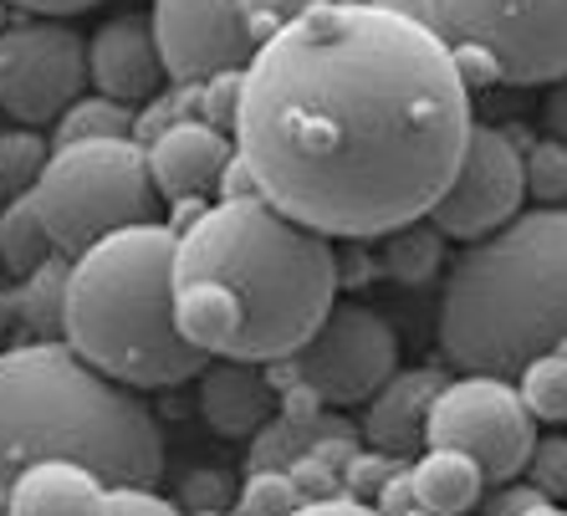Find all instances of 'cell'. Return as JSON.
Returning <instances> with one entry per match:
<instances>
[{"label":"cell","mask_w":567,"mask_h":516,"mask_svg":"<svg viewBox=\"0 0 567 516\" xmlns=\"http://www.w3.org/2000/svg\"><path fill=\"white\" fill-rule=\"evenodd\" d=\"M174 246L164 220L128 226L66 261L62 343L123 389L189 384L210 358L174 322Z\"/></svg>","instance_id":"5"},{"label":"cell","mask_w":567,"mask_h":516,"mask_svg":"<svg viewBox=\"0 0 567 516\" xmlns=\"http://www.w3.org/2000/svg\"><path fill=\"white\" fill-rule=\"evenodd\" d=\"M291 516H383L379 506L358 502V496H348V491H338V496H317V502H302Z\"/></svg>","instance_id":"31"},{"label":"cell","mask_w":567,"mask_h":516,"mask_svg":"<svg viewBox=\"0 0 567 516\" xmlns=\"http://www.w3.org/2000/svg\"><path fill=\"white\" fill-rule=\"evenodd\" d=\"M189 384H195L199 420L210 424L220 440H240V445H251L281 410V389H277V379L266 373V363L210 358Z\"/></svg>","instance_id":"15"},{"label":"cell","mask_w":567,"mask_h":516,"mask_svg":"<svg viewBox=\"0 0 567 516\" xmlns=\"http://www.w3.org/2000/svg\"><path fill=\"white\" fill-rule=\"evenodd\" d=\"M527 199V174H522V148H516L512 128H491L475 123L465 138V154L450 174L445 195L435 199V210L424 215L445 240H481L491 230H502L506 220L522 215Z\"/></svg>","instance_id":"12"},{"label":"cell","mask_w":567,"mask_h":516,"mask_svg":"<svg viewBox=\"0 0 567 516\" xmlns=\"http://www.w3.org/2000/svg\"><path fill=\"white\" fill-rule=\"evenodd\" d=\"M6 516H113V486L87 461L52 455L11 481Z\"/></svg>","instance_id":"16"},{"label":"cell","mask_w":567,"mask_h":516,"mask_svg":"<svg viewBox=\"0 0 567 516\" xmlns=\"http://www.w3.org/2000/svg\"><path fill=\"white\" fill-rule=\"evenodd\" d=\"M271 369H281L287 384L317 394L328 410H358L399 373V338L369 302L338 297L328 307V318L312 328V338Z\"/></svg>","instance_id":"9"},{"label":"cell","mask_w":567,"mask_h":516,"mask_svg":"<svg viewBox=\"0 0 567 516\" xmlns=\"http://www.w3.org/2000/svg\"><path fill=\"white\" fill-rule=\"evenodd\" d=\"M52 256H56V246H52V236H47V226H41L31 195L6 199V205H0V271L27 281L31 271H41Z\"/></svg>","instance_id":"19"},{"label":"cell","mask_w":567,"mask_h":516,"mask_svg":"<svg viewBox=\"0 0 567 516\" xmlns=\"http://www.w3.org/2000/svg\"><path fill=\"white\" fill-rule=\"evenodd\" d=\"M148 179L164 205H210L220 199V179L236 164V133L210 123H174L144 144Z\"/></svg>","instance_id":"14"},{"label":"cell","mask_w":567,"mask_h":516,"mask_svg":"<svg viewBox=\"0 0 567 516\" xmlns=\"http://www.w3.org/2000/svg\"><path fill=\"white\" fill-rule=\"evenodd\" d=\"M133 123L138 113L103 93H82L78 103L66 107L62 118L52 123V148L62 144H97V138H133Z\"/></svg>","instance_id":"20"},{"label":"cell","mask_w":567,"mask_h":516,"mask_svg":"<svg viewBox=\"0 0 567 516\" xmlns=\"http://www.w3.org/2000/svg\"><path fill=\"white\" fill-rule=\"evenodd\" d=\"M0 6H16L27 16H78V11H93V6H107V0H0Z\"/></svg>","instance_id":"32"},{"label":"cell","mask_w":567,"mask_h":516,"mask_svg":"<svg viewBox=\"0 0 567 516\" xmlns=\"http://www.w3.org/2000/svg\"><path fill=\"white\" fill-rule=\"evenodd\" d=\"M450 373L440 369H399L379 394L363 404V424H358V435L363 445L373 451H389V455H410L424 445V420H430V404H435L440 384H445Z\"/></svg>","instance_id":"17"},{"label":"cell","mask_w":567,"mask_h":516,"mask_svg":"<svg viewBox=\"0 0 567 516\" xmlns=\"http://www.w3.org/2000/svg\"><path fill=\"white\" fill-rule=\"evenodd\" d=\"M41 226L56 256H82L113 230L158 220V189L148 179V154L138 138H97L62 144L31 189Z\"/></svg>","instance_id":"6"},{"label":"cell","mask_w":567,"mask_h":516,"mask_svg":"<svg viewBox=\"0 0 567 516\" xmlns=\"http://www.w3.org/2000/svg\"><path fill=\"white\" fill-rule=\"evenodd\" d=\"M557 353H563V358H567V338H563V343H557Z\"/></svg>","instance_id":"35"},{"label":"cell","mask_w":567,"mask_h":516,"mask_svg":"<svg viewBox=\"0 0 567 516\" xmlns=\"http://www.w3.org/2000/svg\"><path fill=\"white\" fill-rule=\"evenodd\" d=\"M87 93V41L56 21L27 16L0 27V113L27 128H52Z\"/></svg>","instance_id":"11"},{"label":"cell","mask_w":567,"mask_h":516,"mask_svg":"<svg viewBox=\"0 0 567 516\" xmlns=\"http://www.w3.org/2000/svg\"><path fill=\"white\" fill-rule=\"evenodd\" d=\"M424 445L440 451H465L491 486L522 481L537 445V420L522 404L512 379L496 373H455L445 379L424 420Z\"/></svg>","instance_id":"10"},{"label":"cell","mask_w":567,"mask_h":516,"mask_svg":"<svg viewBox=\"0 0 567 516\" xmlns=\"http://www.w3.org/2000/svg\"><path fill=\"white\" fill-rule=\"evenodd\" d=\"M343 291L328 236L266 195L210 199L174 246V322L205 358L281 363Z\"/></svg>","instance_id":"2"},{"label":"cell","mask_w":567,"mask_h":516,"mask_svg":"<svg viewBox=\"0 0 567 516\" xmlns=\"http://www.w3.org/2000/svg\"><path fill=\"white\" fill-rule=\"evenodd\" d=\"M52 455L87 461L107 486H154L164 430L138 389L87 369L56 338L0 348V516L11 481Z\"/></svg>","instance_id":"3"},{"label":"cell","mask_w":567,"mask_h":516,"mask_svg":"<svg viewBox=\"0 0 567 516\" xmlns=\"http://www.w3.org/2000/svg\"><path fill=\"white\" fill-rule=\"evenodd\" d=\"M542 123H547L553 138H563L567 144V78L553 82V93H547V103H542Z\"/></svg>","instance_id":"33"},{"label":"cell","mask_w":567,"mask_h":516,"mask_svg":"<svg viewBox=\"0 0 567 516\" xmlns=\"http://www.w3.org/2000/svg\"><path fill=\"white\" fill-rule=\"evenodd\" d=\"M113 516H185L179 502H164L154 486H113Z\"/></svg>","instance_id":"28"},{"label":"cell","mask_w":567,"mask_h":516,"mask_svg":"<svg viewBox=\"0 0 567 516\" xmlns=\"http://www.w3.org/2000/svg\"><path fill=\"white\" fill-rule=\"evenodd\" d=\"M302 502L307 496L291 481V471H246L236 502H230V516H291Z\"/></svg>","instance_id":"24"},{"label":"cell","mask_w":567,"mask_h":516,"mask_svg":"<svg viewBox=\"0 0 567 516\" xmlns=\"http://www.w3.org/2000/svg\"><path fill=\"white\" fill-rule=\"evenodd\" d=\"M471 128V78L394 0H317L240 72L236 148L256 189L328 240L424 220Z\"/></svg>","instance_id":"1"},{"label":"cell","mask_w":567,"mask_h":516,"mask_svg":"<svg viewBox=\"0 0 567 516\" xmlns=\"http://www.w3.org/2000/svg\"><path fill=\"white\" fill-rule=\"evenodd\" d=\"M522 174H527V195L537 205H567V144L563 138H532L522 148Z\"/></svg>","instance_id":"25"},{"label":"cell","mask_w":567,"mask_h":516,"mask_svg":"<svg viewBox=\"0 0 567 516\" xmlns=\"http://www.w3.org/2000/svg\"><path fill=\"white\" fill-rule=\"evenodd\" d=\"M522 476H527L547 502H567V435H537Z\"/></svg>","instance_id":"26"},{"label":"cell","mask_w":567,"mask_h":516,"mask_svg":"<svg viewBox=\"0 0 567 516\" xmlns=\"http://www.w3.org/2000/svg\"><path fill=\"white\" fill-rule=\"evenodd\" d=\"M465 78L553 87L567 78V0H414Z\"/></svg>","instance_id":"7"},{"label":"cell","mask_w":567,"mask_h":516,"mask_svg":"<svg viewBox=\"0 0 567 516\" xmlns=\"http://www.w3.org/2000/svg\"><path fill=\"white\" fill-rule=\"evenodd\" d=\"M512 384H516V394H522V404L532 410L537 424H567V358L557 353V348L553 353H542V358H532Z\"/></svg>","instance_id":"22"},{"label":"cell","mask_w":567,"mask_h":516,"mask_svg":"<svg viewBox=\"0 0 567 516\" xmlns=\"http://www.w3.org/2000/svg\"><path fill=\"white\" fill-rule=\"evenodd\" d=\"M47 159H52V138L41 128H27V123L0 128V205L31 195Z\"/></svg>","instance_id":"21"},{"label":"cell","mask_w":567,"mask_h":516,"mask_svg":"<svg viewBox=\"0 0 567 516\" xmlns=\"http://www.w3.org/2000/svg\"><path fill=\"white\" fill-rule=\"evenodd\" d=\"M87 87L133 107V113H144L169 87V72H164V52H158L148 11L107 16L103 27L87 37Z\"/></svg>","instance_id":"13"},{"label":"cell","mask_w":567,"mask_h":516,"mask_svg":"<svg viewBox=\"0 0 567 516\" xmlns=\"http://www.w3.org/2000/svg\"><path fill=\"white\" fill-rule=\"evenodd\" d=\"M522 516H567V506H557V502H542V506H532V512H522Z\"/></svg>","instance_id":"34"},{"label":"cell","mask_w":567,"mask_h":516,"mask_svg":"<svg viewBox=\"0 0 567 516\" xmlns=\"http://www.w3.org/2000/svg\"><path fill=\"white\" fill-rule=\"evenodd\" d=\"M383 240H389L383 271L399 281H424L440 266V251H445V236H440L430 220H414V226L394 230V236H383Z\"/></svg>","instance_id":"23"},{"label":"cell","mask_w":567,"mask_h":516,"mask_svg":"<svg viewBox=\"0 0 567 516\" xmlns=\"http://www.w3.org/2000/svg\"><path fill=\"white\" fill-rule=\"evenodd\" d=\"M542 502H547V496H542L532 481H522V486H516V481H506V486L486 502V512L491 516H522V512H532V506H542Z\"/></svg>","instance_id":"29"},{"label":"cell","mask_w":567,"mask_h":516,"mask_svg":"<svg viewBox=\"0 0 567 516\" xmlns=\"http://www.w3.org/2000/svg\"><path fill=\"white\" fill-rule=\"evenodd\" d=\"M317 0H154V37L169 82L246 72Z\"/></svg>","instance_id":"8"},{"label":"cell","mask_w":567,"mask_h":516,"mask_svg":"<svg viewBox=\"0 0 567 516\" xmlns=\"http://www.w3.org/2000/svg\"><path fill=\"white\" fill-rule=\"evenodd\" d=\"M399 465H404V455H389V451H373V445H358L353 461L343 465V491L348 496H358V502H369L383 491V481L394 476Z\"/></svg>","instance_id":"27"},{"label":"cell","mask_w":567,"mask_h":516,"mask_svg":"<svg viewBox=\"0 0 567 516\" xmlns=\"http://www.w3.org/2000/svg\"><path fill=\"white\" fill-rule=\"evenodd\" d=\"M414 481V502L430 516H471L475 506L486 502V471L471 461L465 451H440L424 445V455L410 465Z\"/></svg>","instance_id":"18"},{"label":"cell","mask_w":567,"mask_h":516,"mask_svg":"<svg viewBox=\"0 0 567 516\" xmlns=\"http://www.w3.org/2000/svg\"><path fill=\"white\" fill-rule=\"evenodd\" d=\"M373 506H379L383 516H404V512H410V506H420V502H414V481H410V465H399L394 476L383 481V491H379V496H373Z\"/></svg>","instance_id":"30"},{"label":"cell","mask_w":567,"mask_h":516,"mask_svg":"<svg viewBox=\"0 0 567 516\" xmlns=\"http://www.w3.org/2000/svg\"><path fill=\"white\" fill-rule=\"evenodd\" d=\"M455 373L516 379L567 338V205H537L450 261L435 322Z\"/></svg>","instance_id":"4"}]
</instances>
